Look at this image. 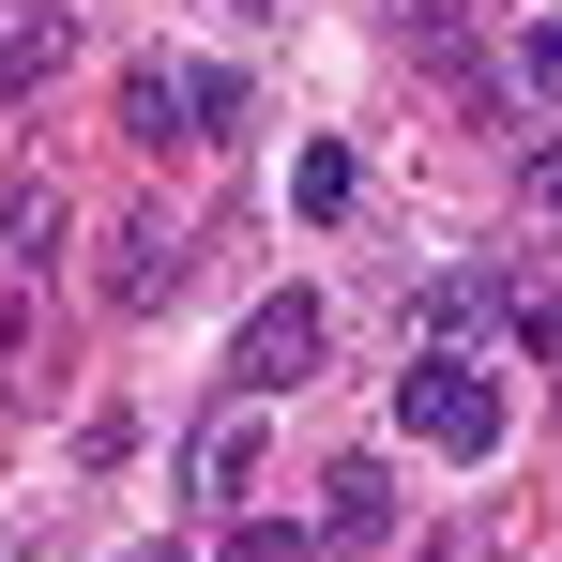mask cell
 <instances>
[{
    "instance_id": "cell-1",
    "label": "cell",
    "mask_w": 562,
    "mask_h": 562,
    "mask_svg": "<svg viewBox=\"0 0 562 562\" xmlns=\"http://www.w3.org/2000/svg\"><path fill=\"white\" fill-rule=\"evenodd\" d=\"M395 411H411L426 457H502V380L471 366V350H426V366L395 380Z\"/></svg>"
},
{
    "instance_id": "cell-2",
    "label": "cell",
    "mask_w": 562,
    "mask_h": 562,
    "mask_svg": "<svg viewBox=\"0 0 562 562\" xmlns=\"http://www.w3.org/2000/svg\"><path fill=\"white\" fill-rule=\"evenodd\" d=\"M228 77H213V61H137V77H122V122H137V137H153V153H168V137H183V122H228Z\"/></svg>"
},
{
    "instance_id": "cell-3",
    "label": "cell",
    "mask_w": 562,
    "mask_h": 562,
    "mask_svg": "<svg viewBox=\"0 0 562 562\" xmlns=\"http://www.w3.org/2000/svg\"><path fill=\"white\" fill-rule=\"evenodd\" d=\"M304 366H319V304H304V289H274V304L244 319V350H228V380H244V395H289Z\"/></svg>"
},
{
    "instance_id": "cell-4",
    "label": "cell",
    "mask_w": 562,
    "mask_h": 562,
    "mask_svg": "<svg viewBox=\"0 0 562 562\" xmlns=\"http://www.w3.org/2000/svg\"><path fill=\"white\" fill-rule=\"evenodd\" d=\"M183 486L198 502H244V486H259V395H228V411L183 441Z\"/></svg>"
},
{
    "instance_id": "cell-5",
    "label": "cell",
    "mask_w": 562,
    "mask_h": 562,
    "mask_svg": "<svg viewBox=\"0 0 562 562\" xmlns=\"http://www.w3.org/2000/svg\"><path fill=\"white\" fill-rule=\"evenodd\" d=\"M319 532H335V548H380V532H395V471H380V457H350L335 486H319Z\"/></svg>"
},
{
    "instance_id": "cell-6",
    "label": "cell",
    "mask_w": 562,
    "mask_h": 562,
    "mask_svg": "<svg viewBox=\"0 0 562 562\" xmlns=\"http://www.w3.org/2000/svg\"><path fill=\"white\" fill-rule=\"evenodd\" d=\"M31 77H61V15H46V0L0 15V92H31Z\"/></svg>"
},
{
    "instance_id": "cell-7",
    "label": "cell",
    "mask_w": 562,
    "mask_h": 562,
    "mask_svg": "<svg viewBox=\"0 0 562 562\" xmlns=\"http://www.w3.org/2000/svg\"><path fill=\"white\" fill-rule=\"evenodd\" d=\"M106 289H122V304H168V289H183V244H168V228H137V244H122V274H106Z\"/></svg>"
},
{
    "instance_id": "cell-8",
    "label": "cell",
    "mask_w": 562,
    "mask_h": 562,
    "mask_svg": "<svg viewBox=\"0 0 562 562\" xmlns=\"http://www.w3.org/2000/svg\"><path fill=\"white\" fill-rule=\"evenodd\" d=\"M289 198H304V213H350V153L304 137V153H289Z\"/></svg>"
},
{
    "instance_id": "cell-9",
    "label": "cell",
    "mask_w": 562,
    "mask_h": 562,
    "mask_svg": "<svg viewBox=\"0 0 562 562\" xmlns=\"http://www.w3.org/2000/svg\"><path fill=\"white\" fill-rule=\"evenodd\" d=\"M517 77H532V92L562 106V15H532V31H517Z\"/></svg>"
},
{
    "instance_id": "cell-10",
    "label": "cell",
    "mask_w": 562,
    "mask_h": 562,
    "mask_svg": "<svg viewBox=\"0 0 562 562\" xmlns=\"http://www.w3.org/2000/svg\"><path fill=\"white\" fill-rule=\"evenodd\" d=\"M228 562H304V532H274V517H259V532H228Z\"/></svg>"
},
{
    "instance_id": "cell-11",
    "label": "cell",
    "mask_w": 562,
    "mask_h": 562,
    "mask_svg": "<svg viewBox=\"0 0 562 562\" xmlns=\"http://www.w3.org/2000/svg\"><path fill=\"white\" fill-rule=\"evenodd\" d=\"M532 183H548V213H562V137H548V153H532Z\"/></svg>"
},
{
    "instance_id": "cell-12",
    "label": "cell",
    "mask_w": 562,
    "mask_h": 562,
    "mask_svg": "<svg viewBox=\"0 0 562 562\" xmlns=\"http://www.w3.org/2000/svg\"><path fill=\"white\" fill-rule=\"evenodd\" d=\"M426 562H471V548H426Z\"/></svg>"
}]
</instances>
